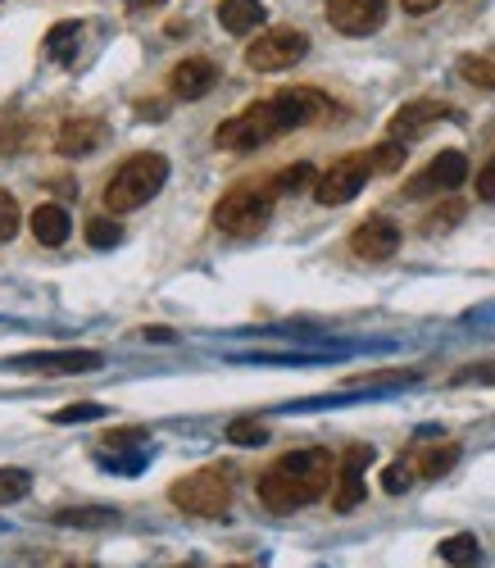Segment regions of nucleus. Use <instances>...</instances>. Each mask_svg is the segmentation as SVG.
<instances>
[{
    "instance_id": "obj_1",
    "label": "nucleus",
    "mask_w": 495,
    "mask_h": 568,
    "mask_svg": "<svg viewBox=\"0 0 495 568\" xmlns=\"http://www.w3.org/2000/svg\"><path fill=\"white\" fill-rule=\"evenodd\" d=\"M327 114V100L314 87H292V91H277L269 100H255L242 114H232L219 123L214 146L219 150H259L269 146L282 133H296L305 123H319Z\"/></svg>"
},
{
    "instance_id": "obj_2",
    "label": "nucleus",
    "mask_w": 495,
    "mask_h": 568,
    "mask_svg": "<svg viewBox=\"0 0 495 568\" xmlns=\"http://www.w3.org/2000/svg\"><path fill=\"white\" fill-rule=\"evenodd\" d=\"M336 482V459L323 446L286 450L273 469L259 478V505L273 514H296L305 505H314L327 486Z\"/></svg>"
},
{
    "instance_id": "obj_3",
    "label": "nucleus",
    "mask_w": 495,
    "mask_h": 568,
    "mask_svg": "<svg viewBox=\"0 0 495 568\" xmlns=\"http://www.w3.org/2000/svg\"><path fill=\"white\" fill-rule=\"evenodd\" d=\"M164 183H169V160L160 150H141V155H133V160H123L114 169V177L106 183L110 219L114 214H133V210H141V205H150L154 196H160Z\"/></svg>"
},
{
    "instance_id": "obj_4",
    "label": "nucleus",
    "mask_w": 495,
    "mask_h": 568,
    "mask_svg": "<svg viewBox=\"0 0 495 568\" xmlns=\"http://www.w3.org/2000/svg\"><path fill=\"white\" fill-rule=\"evenodd\" d=\"M273 200L277 192L264 183H242V187H232L219 205H214V227L227 232V237H259V232L269 227L273 219Z\"/></svg>"
},
{
    "instance_id": "obj_5",
    "label": "nucleus",
    "mask_w": 495,
    "mask_h": 568,
    "mask_svg": "<svg viewBox=\"0 0 495 568\" xmlns=\"http://www.w3.org/2000/svg\"><path fill=\"white\" fill-rule=\"evenodd\" d=\"M169 501L191 519H223L232 509V478L223 469H196L169 486Z\"/></svg>"
},
{
    "instance_id": "obj_6",
    "label": "nucleus",
    "mask_w": 495,
    "mask_h": 568,
    "mask_svg": "<svg viewBox=\"0 0 495 568\" xmlns=\"http://www.w3.org/2000/svg\"><path fill=\"white\" fill-rule=\"evenodd\" d=\"M309 55V37L296 33V28H269V33H259L246 50V64L255 73H282V69H292Z\"/></svg>"
},
{
    "instance_id": "obj_7",
    "label": "nucleus",
    "mask_w": 495,
    "mask_h": 568,
    "mask_svg": "<svg viewBox=\"0 0 495 568\" xmlns=\"http://www.w3.org/2000/svg\"><path fill=\"white\" fill-rule=\"evenodd\" d=\"M373 177V160H369V150L363 155H342L332 169H323V177L314 183V200L319 205H346L363 192V183Z\"/></svg>"
},
{
    "instance_id": "obj_8",
    "label": "nucleus",
    "mask_w": 495,
    "mask_h": 568,
    "mask_svg": "<svg viewBox=\"0 0 495 568\" xmlns=\"http://www.w3.org/2000/svg\"><path fill=\"white\" fill-rule=\"evenodd\" d=\"M468 177V155L463 150H441L436 160L423 169V173H413L409 177V187L405 196L409 200H428V196H450L459 183Z\"/></svg>"
},
{
    "instance_id": "obj_9",
    "label": "nucleus",
    "mask_w": 495,
    "mask_h": 568,
    "mask_svg": "<svg viewBox=\"0 0 495 568\" xmlns=\"http://www.w3.org/2000/svg\"><path fill=\"white\" fill-rule=\"evenodd\" d=\"M327 23L342 37H373L386 23V0H327Z\"/></svg>"
},
{
    "instance_id": "obj_10",
    "label": "nucleus",
    "mask_w": 495,
    "mask_h": 568,
    "mask_svg": "<svg viewBox=\"0 0 495 568\" xmlns=\"http://www.w3.org/2000/svg\"><path fill=\"white\" fill-rule=\"evenodd\" d=\"M396 250H400V227L391 223V219H382V214L363 219V223L350 232V255H355V260H363V264H382V260H391Z\"/></svg>"
},
{
    "instance_id": "obj_11",
    "label": "nucleus",
    "mask_w": 495,
    "mask_h": 568,
    "mask_svg": "<svg viewBox=\"0 0 495 568\" xmlns=\"http://www.w3.org/2000/svg\"><path fill=\"white\" fill-rule=\"evenodd\" d=\"M10 369H18V373H96V369H106V355L100 350H41V355L10 359Z\"/></svg>"
},
{
    "instance_id": "obj_12",
    "label": "nucleus",
    "mask_w": 495,
    "mask_h": 568,
    "mask_svg": "<svg viewBox=\"0 0 495 568\" xmlns=\"http://www.w3.org/2000/svg\"><path fill=\"white\" fill-rule=\"evenodd\" d=\"M369 459H373V450L369 446H350L342 459H336V482H332V509L336 514H350L363 496V469H369Z\"/></svg>"
},
{
    "instance_id": "obj_13",
    "label": "nucleus",
    "mask_w": 495,
    "mask_h": 568,
    "mask_svg": "<svg viewBox=\"0 0 495 568\" xmlns=\"http://www.w3.org/2000/svg\"><path fill=\"white\" fill-rule=\"evenodd\" d=\"M219 83V64L205 60V55H191V60H177L173 73H169V91L177 100H205Z\"/></svg>"
},
{
    "instance_id": "obj_14",
    "label": "nucleus",
    "mask_w": 495,
    "mask_h": 568,
    "mask_svg": "<svg viewBox=\"0 0 495 568\" xmlns=\"http://www.w3.org/2000/svg\"><path fill=\"white\" fill-rule=\"evenodd\" d=\"M436 119H450L446 100H409L405 110H396L386 133H391V141H413V137H423Z\"/></svg>"
},
{
    "instance_id": "obj_15",
    "label": "nucleus",
    "mask_w": 495,
    "mask_h": 568,
    "mask_svg": "<svg viewBox=\"0 0 495 568\" xmlns=\"http://www.w3.org/2000/svg\"><path fill=\"white\" fill-rule=\"evenodd\" d=\"M106 123L100 119H64L60 133H55V150L69 155V160H77V155H91L96 146H106Z\"/></svg>"
},
{
    "instance_id": "obj_16",
    "label": "nucleus",
    "mask_w": 495,
    "mask_h": 568,
    "mask_svg": "<svg viewBox=\"0 0 495 568\" xmlns=\"http://www.w3.org/2000/svg\"><path fill=\"white\" fill-rule=\"evenodd\" d=\"M123 514L114 505H73V509H55L50 523L55 528H77V532H106V528H119Z\"/></svg>"
},
{
    "instance_id": "obj_17",
    "label": "nucleus",
    "mask_w": 495,
    "mask_h": 568,
    "mask_svg": "<svg viewBox=\"0 0 495 568\" xmlns=\"http://www.w3.org/2000/svg\"><path fill=\"white\" fill-rule=\"evenodd\" d=\"M69 232H73V219H69L64 205L46 200V205H37V210H33V237H37L41 246H64Z\"/></svg>"
},
{
    "instance_id": "obj_18",
    "label": "nucleus",
    "mask_w": 495,
    "mask_h": 568,
    "mask_svg": "<svg viewBox=\"0 0 495 568\" xmlns=\"http://www.w3.org/2000/svg\"><path fill=\"white\" fill-rule=\"evenodd\" d=\"M219 23H223V33L246 37V33H255L259 23H264V5H259V0H223Z\"/></svg>"
},
{
    "instance_id": "obj_19",
    "label": "nucleus",
    "mask_w": 495,
    "mask_h": 568,
    "mask_svg": "<svg viewBox=\"0 0 495 568\" xmlns=\"http://www.w3.org/2000/svg\"><path fill=\"white\" fill-rule=\"evenodd\" d=\"M441 559H446L450 568H478L482 564V546H478V536L473 532H455L441 541Z\"/></svg>"
},
{
    "instance_id": "obj_20",
    "label": "nucleus",
    "mask_w": 495,
    "mask_h": 568,
    "mask_svg": "<svg viewBox=\"0 0 495 568\" xmlns=\"http://www.w3.org/2000/svg\"><path fill=\"white\" fill-rule=\"evenodd\" d=\"M77 37H83V28H77L73 18L55 23V28L46 33V55L55 60V64H69V60H73V50H77Z\"/></svg>"
},
{
    "instance_id": "obj_21",
    "label": "nucleus",
    "mask_w": 495,
    "mask_h": 568,
    "mask_svg": "<svg viewBox=\"0 0 495 568\" xmlns=\"http://www.w3.org/2000/svg\"><path fill=\"white\" fill-rule=\"evenodd\" d=\"M455 464H459V446H436V450H423L419 459H413V473L432 482V478H441V473H450Z\"/></svg>"
},
{
    "instance_id": "obj_22",
    "label": "nucleus",
    "mask_w": 495,
    "mask_h": 568,
    "mask_svg": "<svg viewBox=\"0 0 495 568\" xmlns=\"http://www.w3.org/2000/svg\"><path fill=\"white\" fill-rule=\"evenodd\" d=\"M459 77H463L468 87L495 91V55H463L459 60Z\"/></svg>"
},
{
    "instance_id": "obj_23",
    "label": "nucleus",
    "mask_w": 495,
    "mask_h": 568,
    "mask_svg": "<svg viewBox=\"0 0 495 568\" xmlns=\"http://www.w3.org/2000/svg\"><path fill=\"white\" fill-rule=\"evenodd\" d=\"M463 219V205L459 200H446V205H436V210L423 219V237H441V232H450L455 223Z\"/></svg>"
},
{
    "instance_id": "obj_24",
    "label": "nucleus",
    "mask_w": 495,
    "mask_h": 568,
    "mask_svg": "<svg viewBox=\"0 0 495 568\" xmlns=\"http://www.w3.org/2000/svg\"><path fill=\"white\" fill-rule=\"evenodd\" d=\"M450 386H495V359H478L450 373Z\"/></svg>"
},
{
    "instance_id": "obj_25",
    "label": "nucleus",
    "mask_w": 495,
    "mask_h": 568,
    "mask_svg": "<svg viewBox=\"0 0 495 568\" xmlns=\"http://www.w3.org/2000/svg\"><path fill=\"white\" fill-rule=\"evenodd\" d=\"M33 492V478L23 469H0V505H18Z\"/></svg>"
},
{
    "instance_id": "obj_26",
    "label": "nucleus",
    "mask_w": 495,
    "mask_h": 568,
    "mask_svg": "<svg viewBox=\"0 0 495 568\" xmlns=\"http://www.w3.org/2000/svg\"><path fill=\"white\" fill-rule=\"evenodd\" d=\"M309 183H314V164H286V169L273 177L269 187L282 196V192H305Z\"/></svg>"
},
{
    "instance_id": "obj_27",
    "label": "nucleus",
    "mask_w": 495,
    "mask_h": 568,
    "mask_svg": "<svg viewBox=\"0 0 495 568\" xmlns=\"http://www.w3.org/2000/svg\"><path fill=\"white\" fill-rule=\"evenodd\" d=\"M369 160H373V173H396V169H405V141H382V146H373Z\"/></svg>"
},
{
    "instance_id": "obj_28",
    "label": "nucleus",
    "mask_w": 495,
    "mask_h": 568,
    "mask_svg": "<svg viewBox=\"0 0 495 568\" xmlns=\"http://www.w3.org/2000/svg\"><path fill=\"white\" fill-rule=\"evenodd\" d=\"M227 442H232V446H264V442H269V428L255 423V419H242V423L227 428Z\"/></svg>"
},
{
    "instance_id": "obj_29",
    "label": "nucleus",
    "mask_w": 495,
    "mask_h": 568,
    "mask_svg": "<svg viewBox=\"0 0 495 568\" xmlns=\"http://www.w3.org/2000/svg\"><path fill=\"white\" fill-rule=\"evenodd\" d=\"M87 242H91L96 250H110V246L123 242V227H119L114 219H91V223H87Z\"/></svg>"
},
{
    "instance_id": "obj_30",
    "label": "nucleus",
    "mask_w": 495,
    "mask_h": 568,
    "mask_svg": "<svg viewBox=\"0 0 495 568\" xmlns=\"http://www.w3.org/2000/svg\"><path fill=\"white\" fill-rule=\"evenodd\" d=\"M106 415H110L106 405H69V409H55V415H50V423L69 428V423H83V419H106Z\"/></svg>"
},
{
    "instance_id": "obj_31",
    "label": "nucleus",
    "mask_w": 495,
    "mask_h": 568,
    "mask_svg": "<svg viewBox=\"0 0 495 568\" xmlns=\"http://www.w3.org/2000/svg\"><path fill=\"white\" fill-rule=\"evenodd\" d=\"M18 223H23V214H18V200L0 187V242H10L14 232H18Z\"/></svg>"
},
{
    "instance_id": "obj_32",
    "label": "nucleus",
    "mask_w": 495,
    "mask_h": 568,
    "mask_svg": "<svg viewBox=\"0 0 495 568\" xmlns=\"http://www.w3.org/2000/svg\"><path fill=\"white\" fill-rule=\"evenodd\" d=\"M409 482H413V469L409 464H391V469L382 473V486L391 496H400V492H409Z\"/></svg>"
},
{
    "instance_id": "obj_33",
    "label": "nucleus",
    "mask_w": 495,
    "mask_h": 568,
    "mask_svg": "<svg viewBox=\"0 0 495 568\" xmlns=\"http://www.w3.org/2000/svg\"><path fill=\"white\" fill-rule=\"evenodd\" d=\"M478 196H482V200H495V155L478 169Z\"/></svg>"
},
{
    "instance_id": "obj_34",
    "label": "nucleus",
    "mask_w": 495,
    "mask_h": 568,
    "mask_svg": "<svg viewBox=\"0 0 495 568\" xmlns=\"http://www.w3.org/2000/svg\"><path fill=\"white\" fill-rule=\"evenodd\" d=\"M400 5H405V14H428V10L441 5V0H400Z\"/></svg>"
},
{
    "instance_id": "obj_35",
    "label": "nucleus",
    "mask_w": 495,
    "mask_h": 568,
    "mask_svg": "<svg viewBox=\"0 0 495 568\" xmlns=\"http://www.w3.org/2000/svg\"><path fill=\"white\" fill-rule=\"evenodd\" d=\"M141 337H146V342H173V332H169V328H146Z\"/></svg>"
},
{
    "instance_id": "obj_36",
    "label": "nucleus",
    "mask_w": 495,
    "mask_h": 568,
    "mask_svg": "<svg viewBox=\"0 0 495 568\" xmlns=\"http://www.w3.org/2000/svg\"><path fill=\"white\" fill-rule=\"evenodd\" d=\"M127 5H133V10H160L164 0H127Z\"/></svg>"
},
{
    "instance_id": "obj_37",
    "label": "nucleus",
    "mask_w": 495,
    "mask_h": 568,
    "mask_svg": "<svg viewBox=\"0 0 495 568\" xmlns=\"http://www.w3.org/2000/svg\"><path fill=\"white\" fill-rule=\"evenodd\" d=\"M237 568H242V564H237Z\"/></svg>"
}]
</instances>
